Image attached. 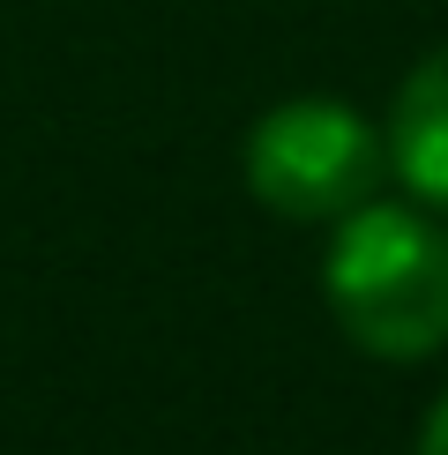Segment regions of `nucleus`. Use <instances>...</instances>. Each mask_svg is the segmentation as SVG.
<instances>
[{
	"label": "nucleus",
	"mask_w": 448,
	"mask_h": 455,
	"mask_svg": "<svg viewBox=\"0 0 448 455\" xmlns=\"http://www.w3.org/2000/svg\"><path fill=\"white\" fill-rule=\"evenodd\" d=\"M329 307L373 358H434L448 344V232L396 202H359L329 246Z\"/></svg>",
	"instance_id": "obj_1"
},
{
	"label": "nucleus",
	"mask_w": 448,
	"mask_h": 455,
	"mask_svg": "<svg viewBox=\"0 0 448 455\" xmlns=\"http://www.w3.org/2000/svg\"><path fill=\"white\" fill-rule=\"evenodd\" d=\"M388 149L373 142V127L336 98H292L247 135V187L269 202L276 217H351L373 195Z\"/></svg>",
	"instance_id": "obj_2"
},
{
	"label": "nucleus",
	"mask_w": 448,
	"mask_h": 455,
	"mask_svg": "<svg viewBox=\"0 0 448 455\" xmlns=\"http://www.w3.org/2000/svg\"><path fill=\"white\" fill-rule=\"evenodd\" d=\"M388 164L419 202L448 210V45L404 75L396 112H388Z\"/></svg>",
	"instance_id": "obj_3"
},
{
	"label": "nucleus",
	"mask_w": 448,
	"mask_h": 455,
	"mask_svg": "<svg viewBox=\"0 0 448 455\" xmlns=\"http://www.w3.org/2000/svg\"><path fill=\"white\" fill-rule=\"evenodd\" d=\"M419 455H448V395L426 411V426H419Z\"/></svg>",
	"instance_id": "obj_4"
}]
</instances>
